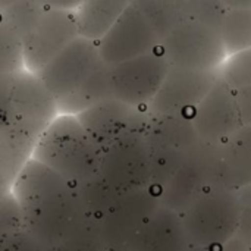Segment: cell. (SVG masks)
Wrapping results in <instances>:
<instances>
[{"label":"cell","mask_w":251,"mask_h":251,"mask_svg":"<svg viewBox=\"0 0 251 251\" xmlns=\"http://www.w3.org/2000/svg\"><path fill=\"white\" fill-rule=\"evenodd\" d=\"M221 76L232 87H251V50L234 54L222 68Z\"/></svg>","instance_id":"24"},{"label":"cell","mask_w":251,"mask_h":251,"mask_svg":"<svg viewBox=\"0 0 251 251\" xmlns=\"http://www.w3.org/2000/svg\"><path fill=\"white\" fill-rule=\"evenodd\" d=\"M162 43L172 31L188 19L185 1H135Z\"/></svg>","instance_id":"21"},{"label":"cell","mask_w":251,"mask_h":251,"mask_svg":"<svg viewBox=\"0 0 251 251\" xmlns=\"http://www.w3.org/2000/svg\"><path fill=\"white\" fill-rule=\"evenodd\" d=\"M160 49L172 68L219 72L225 60V44L221 31L194 19H187L172 31Z\"/></svg>","instance_id":"6"},{"label":"cell","mask_w":251,"mask_h":251,"mask_svg":"<svg viewBox=\"0 0 251 251\" xmlns=\"http://www.w3.org/2000/svg\"><path fill=\"white\" fill-rule=\"evenodd\" d=\"M34 160L81 185L100 172L103 150L91 140L76 116L56 118L41 135Z\"/></svg>","instance_id":"3"},{"label":"cell","mask_w":251,"mask_h":251,"mask_svg":"<svg viewBox=\"0 0 251 251\" xmlns=\"http://www.w3.org/2000/svg\"><path fill=\"white\" fill-rule=\"evenodd\" d=\"M54 251H107L100 225L87 216Z\"/></svg>","instance_id":"23"},{"label":"cell","mask_w":251,"mask_h":251,"mask_svg":"<svg viewBox=\"0 0 251 251\" xmlns=\"http://www.w3.org/2000/svg\"><path fill=\"white\" fill-rule=\"evenodd\" d=\"M221 72L191 71L172 68L157 96L149 104L153 116H188L187 110L196 109L219 81Z\"/></svg>","instance_id":"15"},{"label":"cell","mask_w":251,"mask_h":251,"mask_svg":"<svg viewBox=\"0 0 251 251\" xmlns=\"http://www.w3.org/2000/svg\"><path fill=\"white\" fill-rule=\"evenodd\" d=\"M237 237L240 240H243L251 250V206L243 209L241 222H240V228H238Z\"/></svg>","instance_id":"27"},{"label":"cell","mask_w":251,"mask_h":251,"mask_svg":"<svg viewBox=\"0 0 251 251\" xmlns=\"http://www.w3.org/2000/svg\"><path fill=\"white\" fill-rule=\"evenodd\" d=\"M78 191L85 215L97 222L115 206L121 197V194L113 190L100 175L78 185Z\"/></svg>","instance_id":"22"},{"label":"cell","mask_w":251,"mask_h":251,"mask_svg":"<svg viewBox=\"0 0 251 251\" xmlns=\"http://www.w3.org/2000/svg\"><path fill=\"white\" fill-rule=\"evenodd\" d=\"M0 251H50L34 240L28 232L21 231L9 238L1 240Z\"/></svg>","instance_id":"25"},{"label":"cell","mask_w":251,"mask_h":251,"mask_svg":"<svg viewBox=\"0 0 251 251\" xmlns=\"http://www.w3.org/2000/svg\"><path fill=\"white\" fill-rule=\"evenodd\" d=\"M193 124L204 143L224 146L241 128L235 88L222 76L193 113Z\"/></svg>","instance_id":"16"},{"label":"cell","mask_w":251,"mask_h":251,"mask_svg":"<svg viewBox=\"0 0 251 251\" xmlns=\"http://www.w3.org/2000/svg\"><path fill=\"white\" fill-rule=\"evenodd\" d=\"M221 169L222 146L203 141L190 160L160 191V204L181 216L204 191L221 184Z\"/></svg>","instance_id":"7"},{"label":"cell","mask_w":251,"mask_h":251,"mask_svg":"<svg viewBox=\"0 0 251 251\" xmlns=\"http://www.w3.org/2000/svg\"><path fill=\"white\" fill-rule=\"evenodd\" d=\"M191 244L182 218L160 206L129 251H190Z\"/></svg>","instance_id":"17"},{"label":"cell","mask_w":251,"mask_h":251,"mask_svg":"<svg viewBox=\"0 0 251 251\" xmlns=\"http://www.w3.org/2000/svg\"><path fill=\"white\" fill-rule=\"evenodd\" d=\"M76 15L65 9H49L24 41V62L38 75L79 35Z\"/></svg>","instance_id":"13"},{"label":"cell","mask_w":251,"mask_h":251,"mask_svg":"<svg viewBox=\"0 0 251 251\" xmlns=\"http://www.w3.org/2000/svg\"><path fill=\"white\" fill-rule=\"evenodd\" d=\"M104 65L99 47L78 37L37 76L54 97L57 107L79 91Z\"/></svg>","instance_id":"9"},{"label":"cell","mask_w":251,"mask_h":251,"mask_svg":"<svg viewBox=\"0 0 251 251\" xmlns=\"http://www.w3.org/2000/svg\"><path fill=\"white\" fill-rule=\"evenodd\" d=\"M144 134L126 135L103 150L99 175L121 196L151 188L150 151Z\"/></svg>","instance_id":"8"},{"label":"cell","mask_w":251,"mask_h":251,"mask_svg":"<svg viewBox=\"0 0 251 251\" xmlns=\"http://www.w3.org/2000/svg\"><path fill=\"white\" fill-rule=\"evenodd\" d=\"M110 68V66H109ZM172 66L159 47L156 51L110 68L113 99L134 107H147L157 96Z\"/></svg>","instance_id":"10"},{"label":"cell","mask_w":251,"mask_h":251,"mask_svg":"<svg viewBox=\"0 0 251 251\" xmlns=\"http://www.w3.org/2000/svg\"><path fill=\"white\" fill-rule=\"evenodd\" d=\"M97 47L101 60L112 68L156 51L160 41L135 3H129Z\"/></svg>","instance_id":"12"},{"label":"cell","mask_w":251,"mask_h":251,"mask_svg":"<svg viewBox=\"0 0 251 251\" xmlns=\"http://www.w3.org/2000/svg\"><path fill=\"white\" fill-rule=\"evenodd\" d=\"M153 188L124 194L99 221L107 251H129L144 226L160 209Z\"/></svg>","instance_id":"11"},{"label":"cell","mask_w":251,"mask_h":251,"mask_svg":"<svg viewBox=\"0 0 251 251\" xmlns=\"http://www.w3.org/2000/svg\"><path fill=\"white\" fill-rule=\"evenodd\" d=\"M221 185L232 191L251 185V126H243L222 146Z\"/></svg>","instance_id":"18"},{"label":"cell","mask_w":251,"mask_h":251,"mask_svg":"<svg viewBox=\"0 0 251 251\" xmlns=\"http://www.w3.org/2000/svg\"><path fill=\"white\" fill-rule=\"evenodd\" d=\"M129 3L88 1L79 4L76 15L79 37L88 41L101 40L121 18Z\"/></svg>","instance_id":"19"},{"label":"cell","mask_w":251,"mask_h":251,"mask_svg":"<svg viewBox=\"0 0 251 251\" xmlns=\"http://www.w3.org/2000/svg\"><path fill=\"white\" fill-rule=\"evenodd\" d=\"M243 206L237 191L215 185L181 215L191 247L225 246L237 237Z\"/></svg>","instance_id":"5"},{"label":"cell","mask_w":251,"mask_h":251,"mask_svg":"<svg viewBox=\"0 0 251 251\" xmlns=\"http://www.w3.org/2000/svg\"><path fill=\"white\" fill-rule=\"evenodd\" d=\"M190 251H251L249 246L240 240L238 237H235L234 240H231L229 243H226L225 246H216V247H191Z\"/></svg>","instance_id":"28"},{"label":"cell","mask_w":251,"mask_h":251,"mask_svg":"<svg viewBox=\"0 0 251 251\" xmlns=\"http://www.w3.org/2000/svg\"><path fill=\"white\" fill-rule=\"evenodd\" d=\"M237 106L243 126H251V87L235 88Z\"/></svg>","instance_id":"26"},{"label":"cell","mask_w":251,"mask_h":251,"mask_svg":"<svg viewBox=\"0 0 251 251\" xmlns=\"http://www.w3.org/2000/svg\"><path fill=\"white\" fill-rule=\"evenodd\" d=\"M76 118L91 140L104 150L126 135L144 134L151 115L147 107H134L110 99L79 113Z\"/></svg>","instance_id":"14"},{"label":"cell","mask_w":251,"mask_h":251,"mask_svg":"<svg viewBox=\"0 0 251 251\" xmlns=\"http://www.w3.org/2000/svg\"><path fill=\"white\" fill-rule=\"evenodd\" d=\"M12 194L22 212L24 231L50 251L87 218L78 185L34 159L15 178Z\"/></svg>","instance_id":"1"},{"label":"cell","mask_w":251,"mask_h":251,"mask_svg":"<svg viewBox=\"0 0 251 251\" xmlns=\"http://www.w3.org/2000/svg\"><path fill=\"white\" fill-rule=\"evenodd\" d=\"M151 163V188L160 191L200 147V138L188 116H153L146 129Z\"/></svg>","instance_id":"4"},{"label":"cell","mask_w":251,"mask_h":251,"mask_svg":"<svg viewBox=\"0 0 251 251\" xmlns=\"http://www.w3.org/2000/svg\"><path fill=\"white\" fill-rule=\"evenodd\" d=\"M221 35L226 51L232 54L251 50V3L226 4Z\"/></svg>","instance_id":"20"},{"label":"cell","mask_w":251,"mask_h":251,"mask_svg":"<svg viewBox=\"0 0 251 251\" xmlns=\"http://www.w3.org/2000/svg\"><path fill=\"white\" fill-rule=\"evenodd\" d=\"M1 174L12 182L56 119L57 103L32 72L1 76Z\"/></svg>","instance_id":"2"}]
</instances>
